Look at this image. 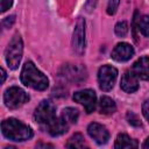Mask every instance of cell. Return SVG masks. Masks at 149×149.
Wrapping results in <instances>:
<instances>
[{
    "label": "cell",
    "mask_w": 149,
    "mask_h": 149,
    "mask_svg": "<svg viewBox=\"0 0 149 149\" xmlns=\"http://www.w3.org/2000/svg\"><path fill=\"white\" fill-rule=\"evenodd\" d=\"M3 101H5V105L8 108L15 109V108L21 107L26 102H28L29 101V95L22 88L17 87V86H12V87H9L5 91Z\"/></svg>",
    "instance_id": "4"
},
{
    "label": "cell",
    "mask_w": 149,
    "mask_h": 149,
    "mask_svg": "<svg viewBox=\"0 0 149 149\" xmlns=\"http://www.w3.org/2000/svg\"><path fill=\"white\" fill-rule=\"evenodd\" d=\"M34 118L38 123L47 125L54 118H56V107L50 100H43L36 107Z\"/></svg>",
    "instance_id": "7"
},
{
    "label": "cell",
    "mask_w": 149,
    "mask_h": 149,
    "mask_svg": "<svg viewBox=\"0 0 149 149\" xmlns=\"http://www.w3.org/2000/svg\"><path fill=\"white\" fill-rule=\"evenodd\" d=\"M1 83H3L5 81V79H6V71L3 70V69H1Z\"/></svg>",
    "instance_id": "28"
},
{
    "label": "cell",
    "mask_w": 149,
    "mask_h": 149,
    "mask_svg": "<svg viewBox=\"0 0 149 149\" xmlns=\"http://www.w3.org/2000/svg\"><path fill=\"white\" fill-rule=\"evenodd\" d=\"M22 52H23L22 38L19 34H15L5 50L6 63L12 70H15L19 68V64L22 58Z\"/></svg>",
    "instance_id": "3"
},
{
    "label": "cell",
    "mask_w": 149,
    "mask_h": 149,
    "mask_svg": "<svg viewBox=\"0 0 149 149\" xmlns=\"http://www.w3.org/2000/svg\"><path fill=\"white\" fill-rule=\"evenodd\" d=\"M132 71L135 73V76L140 79L148 80L149 79V57L143 56L139 58L132 68Z\"/></svg>",
    "instance_id": "13"
},
{
    "label": "cell",
    "mask_w": 149,
    "mask_h": 149,
    "mask_svg": "<svg viewBox=\"0 0 149 149\" xmlns=\"http://www.w3.org/2000/svg\"><path fill=\"white\" fill-rule=\"evenodd\" d=\"M137 77L135 76V73L133 71H126L122 77H121V81H120V86L121 88L127 92V93H133L135 91L139 90V81H137Z\"/></svg>",
    "instance_id": "12"
},
{
    "label": "cell",
    "mask_w": 149,
    "mask_h": 149,
    "mask_svg": "<svg viewBox=\"0 0 149 149\" xmlns=\"http://www.w3.org/2000/svg\"><path fill=\"white\" fill-rule=\"evenodd\" d=\"M114 147L116 149H128V148H136L137 147V142L136 140L130 139L127 134H119L116 140H115V144Z\"/></svg>",
    "instance_id": "15"
},
{
    "label": "cell",
    "mask_w": 149,
    "mask_h": 149,
    "mask_svg": "<svg viewBox=\"0 0 149 149\" xmlns=\"http://www.w3.org/2000/svg\"><path fill=\"white\" fill-rule=\"evenodd\" d=\"M142 148H146V149H148V148H149V137H147V140L143 142Z\"/></svg>",
    "instance_id": "27"
},
{
    "label": "cell",
    "mask_w": 149,
    "mask_h": 149,
    "mask_svg": "<svg viewBox=\"0 0 149 149\" xmlns=\"http://www.w3.org/2000/svg\"><path fill=\"white\" fill-rule=\"evenodd\" d=\"M1 132L5 137L16 142L27 141L33 136V130L28 125L13 118L2 121Z\"/></svg>",
    "instance_id": "1"
},
{
    "label": "cell",
    "mask_w": 149,
    "mask_h": 149,
    "mask_svg": "<svg viewBox=\"0 0 149 149\" xmlns=\"http://www.w3.org/2000/svg\"><path fill=\"white\" fill-rule=\"evenodd\" d=\"M61 76L71 83L80 84L81 81H84L86 79L87 72H86V69L81 65L68 64V65L63 66V69L61 71Z\"/></svg>",
    "instance_id": "8"
},
{
    "label": "cell",
    "mask_w": 149,
    "mask_h": 149,
    "mask_svg": "<svg viewBox=\"0 0 149 149\" xmlns=\"http://www.w3.org/2000/svg\"><path fill=\"white\" fill-rule=\"evenodd\" d=\"M116 111V105L114 100L109 97H101L99 101V112L101 114H112Z\"/></svg>",
    "instance_id": "16"
},
{
    "label": "cell",
    "mask_w": 149,
    "mask_h": 149,
    "mask_svg": "<svg viewBox=\"0 0 149 149\" xmlns=\"http://www.w3.org/2000/svg\"><path fill=\"white\" fill-rule=\"evenodd\" d=\"M85 20L83 17H79L72 34V49L76 55L81 56L85 51Z\"/></svg>",
    "instance_id": "5"
},
{
    "label": "cell",
    "mask_w": 149,
    "mask_h": 149,
    "mask_svg": "<svg viewBox=\"0 0 149 149\" xmlns=\"http://www.w3.org/2000/svg\"><path fill=\"white\" fill-rule=\"evenodd\" d=\"M47 128H48V132L51 136H59L68 130L69 123L62 116L61 118L56 116L49 123H47Z\"/></svg>",
    "instance_id": "14"
},
{
    "label": "cell",
    "mask_w": 149,
    "mask_h": 149,
    "mask_svg": "<svg viewBox=\"0 0 149 149\" xmlns=\"http://www.w3.org/2000/svg\"><path fill=\"white\" fill-rule=\"evenodd\" d=\"M115 34L119 36V37H125L128 33V23L126 21H120L115 24Z\"/></svg>",
    "instance_id": "20"
},
{
    "label": "cell",
    "mask_w": 149,
    "mask_h": 149,
    "mask_svg": "<svg viewBox=\"0 0 149 149\" xmlns=\"http://www.w3.org/2000/svg\"><path fill=\"white\" fill-rule=\"evenodd\" d=\"M127 120H128V122H129L132 126H135V127L141 126V121H140V119H139L137 115L134 114L133 112H128V113H127Z\"/></svg>",
    "instance_id": "21"
},
{
    "label": "cell",
    "mask_w": 149,
    "mask_h": 149,
    "mask_svg": "<svg viewBox=\"0 0 149 149\" xmlns=\"http://www.w3.org/2000/svg\"><path fill=\"white\" fill-rule=\"evenodd\" d=\"M69 125H72V123H76L77 120H78V116H79V112L77 108H73V107H66L62 111V115H61Z\"/></svg>",
    "instance_id": "18"
},
{
    "label": "cell",
    "mask_w": 149,
    "mask_h": 149,
    "mask_svg": "<svg viewBox=\"0 0 149 149\" xmlns=\"http://www.w3.org/2000/svg\"><path fill=\"white\" fill-rule=\"evenodd\" d=\"M87 133L98 144H105L109 140V133L107 128L98 122L90 123L87 127Z\"/></svg>",
    "instance_id": "10"
},
{
    "label": "cell",
    "mask_w": 149,
    "mask_h": 149,
    "mask_svg": "<svg viewBox=\"0 0 149 149\" xmlns=\"http://www.w3.org/2000/svg\"><path fill=\"white\" fill-rule=\"evenodd\" d=\"M37 147H51V148H52V146H51V144H43V143L37 144Z\"/></svg>",
    "instance_id": "29"
},
{
    "label": "cell",
    "mask_w": 149,
    "mask_h": 149,
    "mask_svg": "<svg viewBox=\"0 0 149 149\" xmlns=\"http://www.w3.org/2000/svg\"><path fill=\"white\" fill-rule=\"evenodd\" d=\"M85 143H84V137L81 134L79 133H76L74 135H72L68 143H66V147L68 148H84Z\"/></svg>",
    "instance_id": "19"
},
{
    "label": "cell",
    "mask_w": 149,
    "mask_h": 149,
    "mask_svg": "<svg viewBox=\"0 0 149 149\" xmlns=\"http://www.w3.org/2000/svg\"><path fill=\"white\" fill-rule=\"evenodd\" d=\"M134 19H135L134 23L139 28V30L144 36H149V16L148 15H143L141 17H137V12H136Z\"/></svg>",
    "instance_id": "17"
},
{
    "label": "cell",
    "mask_w": 149,
    "mask_h": 149,
    "mask_svg": "<svg viewBox=\"0 0 149 149\" xmlns=\"http://www.w3.org/2000/svg\"><path fill=\"white\" fill-rule=\"evenodd\" d=\"M118 70L112 65H102L98 71V83L102 91H109L114 86Z\"/></svg>",
    "instance_id": "6"
},
{
    "label": "cell",
    "mask_w": 149,
    "mask_h": 149,
    "mask_svg": "<svg viewBox=\"0 0 149 149\" xmlns=\"http://www.w3.org/2000/svg\"><path fill=\"white\" fill-rule=\"evenodd\" d=\"M14 21H15V16H14V15L7 16V17L3 19V21H2V26H3L5 28H9V27H12V24L14 23Z\"/></svg>",
    "instance_id": "24"
},
{
    "label": "cell",
    "mask_w": 149,
    "mask_h": 149,
    "mask_svg": "<svg viewBox=\"0 0 149 149\" xmlns=\"http://www.w3.org/2000/svg\"><path fill=\"white\" fill-rule=\"evenodd\" d=\"M142 113H143L144 118L149 121V99H147L143 102V105H142Z\"/></svg>",
    "instance_id": "25"
},
{
    "label": "cell",
    "mask_w": 149,
    "mask_h": 149,
    "mask_svg": "<svg viewBox=\"0 0 149 149\" xmlns=\"http://www.w3.org/2000/svg\"><path fill=\"white\" fill-rule=\"evenodd\" d=\"M97 1H98V0H87V1H86V3H85V9H86L87 13H91V12L94 10V8H95V6H97Z\"/></svg>",
    "instance_id": "23"
},
{
    "label": "cell",
    "mask_w": 149,
    "mask_h": 149,
    "mask_svg": "<svg viewBox=\"0 0 149 149\" xmlns=\"http://www.w3.org/2000/svg\"><path fill=\"white\" fill-rule=\"evenodd\" d=\"M13 5V0H1V12H6Z\"/></svg>",
    "instance_id": "26"
},
{
    "label": "cell",
    "mask_w": 149,
    "mask_h": 149,
    "mask_svg": "<svg viewBox=\"0 0 149 149\" xmlns=\"http://www.w3.org/2000/svg\"><path fill=\"white\" fill-rule=\"evenodd\" d=\"M119 3H120V0H109L107 5V13L109 15H113L118 9Z\"/></svg>",
    "instance_id": "22"
},
{
    "label": "cell",
    "mask_w": 149,
    "mask_h": 149,
    "mask_svg": "<svg viewBox=\"0 0 149 149\" xmlns=\"http://www.w3.org/2000/svg\"><path fill=\"white\" fill-rule=\"evenodd\" d=\"M134 56V48L126 42L118 43L112 51V58L116 62H126Z\"/></svg>",
    "instance_id": "11"
},
{
    "label": "cell",
    "mask_w": 149,
    "mask_h": 149,
    "mask_svg": "<svg viewBox=\"0 0 149 149\" xmlns=\"http://www.w3.org/2000/svg\"><path fill=\"white\" fill-rule=\"evenodd\" d=\"M21 81L28 87L37 91H44L49 86V80L43 72H41L33 62H26L21 71Z\"/></svg>",
    "instance_id": "2"
},
{
    "label": "cell",
    "mask_w": 149,
    "mask_h": 149,
    "mask_svg": "<svg viewBox=\"0 0 149 149\" xmlns=\"http://www.w3.org/2000/svg\"><path fill=\"white\" fill-rule=\"evenodd\" d=\"M73 100L81 104L86 111V113H92L97 106V95L93 90L86 88L78 91L73 94Z\"/></svg>",
    "instance_id": "9"
}]
</instances>
